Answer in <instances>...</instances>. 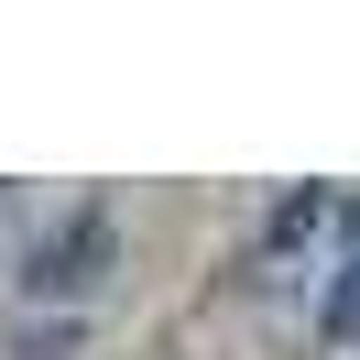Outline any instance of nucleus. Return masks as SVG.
Returning a JSON list of instances; mask_svg holds the SVG:
<instances>
[{
	"mask_svg": "<svg viewBox=\"0 0 360 360\" xmlns=\"http://www.w3.org/2000/svg\"><path fill=\"white\" fill-rule=\"evenodd\" d=\"M316 328H328L338 349H360V229L338 240V262H328V295H316Z\"/></svg>",
	"mask_w": 360,
	"mask_h": 360,
	"instance_id": "2",
	"label": "nucleus"
},
{
	"mask_svg": "<svg viewBox=\"0 0 360 360\" xmlns=\"http://www.w3.org/2000/svg\"><path fill=\"white\" fill-rule=\"evenodd\" d=\"M98 273H110V219H98V207H77V219H55L44 240H33V262H22V295L66 306V295H88Z\"/></svg>",
	"mask_w": 360,
	"mask_h": 360,
	"instance_id": "1",
	"label": "nucleus"
}]
</instances>
